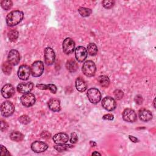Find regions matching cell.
I'll return each mask as SVG.
<instances>
[{"label":"cell","instance_id":"obj_1","mask_svg":"<svg viewBox=\"0 0 156 156\" xmlns=\"http://www.w3.org/2000/svg\"><path fill=\"white\" fill-rule=\"evenodd\" d=\"M23 12L20 10L10 12L6 17V23L9 26H14L19 24L23 18Z\"/></svg>","mask_w":156,"mask_h":156},{"label":"cell","instance_id":"obj_2","mask_svg":"<svg viewBox=\"0 0 156 156\" xmlns=\"http://www.w3.org/2000/svg\"><path fill=\"white\" fill-rule=\"evenodd\" d=\"M82 72L87 77H91L95 74L96 68L94 63L91 60L85 62L82 65Z\"/></svg>","mask_w":156,"mask_h":156},{"label":"cell","instance_id":"obj_3","mask_svg":"<svg viewBox=\"0 0 156 156\" xmlns=\"http://www.w3.org/2000/svg\"><path fill=\"white\" fill-rule=\"evenodd\" d=\"M15 111L13 104L8 101L3 102L1 105V112L4 117H9L11 116Z\"/></svg>","mask_w":156,"mask_h":156},{"label":"cell","instance_id":"obj_4","mask_svg":"<svg viewBox=\"0 0 156 156\" xmlns=\"http://www.w3.org/2000/svg\"><path fill=\"white\" fill-rule=\"evenodd\" d=\"M88 100L93 104L98 103L101 99V94L99 90L95 88H90L87 93Z\"/></svg>","mask_w":156,"mask_h":156},{"label":"cell","instance_id":"obj_5","mask_svg":"<svg viewBox=\"0 0 156 156\" xmlns=\"http://www.w3.org/2000/svg\"><path fill=\"white\" fill-rule=\"evenodd\" d=\"M31 74L34 77L40 76L44 71V63L41 61L34 62L30 68Z\"/></svg>","mask_w":156,"mask_h":156},{"label":"cell","instance_id":"obj_6","mask_svg":"<svg viewBox=\"0 0 156 156\" xmlns=\"http://www.w3.org/2000/svg\"><path fill=\"white\" fill-rule=\"evenodd\" d=\"M22 105L26 107H30L32 106L35 102V97L34 94L27 93L24 94L20 98Z\"/></svg>","mask_w":156,"mask_h":156},{"label":"cell","instance_id":"obj_7","mask_svg":"<svg viewBox=\"0 0 156 156\" xmlns=\"http://www.w3.org/2000/svg\"><path fill=\"white\" fill-rule=\"evenodd\" d=\"M102 106L104 109L108 111H112L115 109L116 103L113 98L110 96H106L102 101Z\"/></svg>","mask_w":156,"mask_h":156},{"label":"cell","instance_id":"obj_8","mask_svg":"<svg viewBox=\"0 0 156 156\" xmlns=\"http://www.w3.org/2000/svg\"><path fill=\"white\" fill-rule=\"evenodd\" d=\"M44 58L45 63L47 65H51L54 63L55 58V54L54 50L49 47L46 48L44 49Z\"/></svg>","mask_w":156,"mask_h":156},{"label":"cell","instance_id":"obj_9","mask_svg":"<svg viewBox=\"0 0 156 156\" xmlns=\"http://www.w3.org/2000/svg\"><path fill=\"white\" fill-rule=\"evenodd\" d=\"M31 73L30 68L26 65H23L20 66L18 70V76L23 80H27Z\"/></svg>","mask_w":156,"mask_h":156},{"label":"cell","instance_id":"obj_10","mask_svg":"<svg viewBox=\"0 0 156 156\" xmlns=\"http://www.w3.org/2000/svg\"><path fill=\"white\" fill-rule=\"evenodd\" d=\"M62 47L63 52L66 54H69L74 50L75 43L71 38H66L63 41Z\"/></svg>","mask_w":156,"mask_h":156},{"label":"cell","instance_id":"obj_11","mask_svg":"<svg viewBox=\"0 0 156 156\" xmlns=\"http://www.w3.org/2000/svg\"><path fill=\"white\" fill-rule=\"evenodd\" d=\"M123 119L129 122H133L136 120V114L131 108H126L122 112Z\"/></svg>","mask_w":156,"mask_h":156},{"label":"cell","instance_id":"obj_12","mask_svg":"<svg viewBox=\"0 0 156 156\" xmlns=\"http://www.w3.org/2000/svg\"><path fill=\"white\" fill-rule=\"evenodd\" d=\"M21 56L19 52L15 49H12L9 51L7 60L12 65H16L20 60Z\"/></svg>","mask_w":156,"mask_h":156},{"label":"cell","instance_id":"obj_13","mask_svg":"<svg viewBox=\"0 0 156 156\" xmlns=\"http://www.w3.org/2000/svg\"><path fill=\"white\" fill-rule=\"evenodd\" d=\"M31 149L37 153L43 152L45 151L48 146L46 143L41 141H35L31 144Z\"/></svg>","mask_w":156,"mask_h":156},{"label":"cell","instance_id":"obj_14","mask_svg":"<svg viewBox=\"0 0 156 156\" xmlns=\"http://www.w3.org/2000/svg\"><path fill=\"white\" fill-rule=\"evenodd\" d=\"M87 51L83 46H78L75 49V57L79 62L84 61L87 57Z\"/></svg>","mask_w":156,"mask_h":156},{"label":"cell","instance_id":"obj_15","mask_svg":"<svg viewBox=\"0 0 156 156\" xmlns=\"http://www.w3.org/2000/svg\"><path fill=\"white\" fill-rule=\"evenodd\" d=\"M34 87V84L31 82H23L18 85L16 89L17 91L20 93H30Z\"/></svg>","mask_w":156,"mask_h":156},{"label":"cell","instance_id":"obj_16","mask_svg":"<svg viewBox=\"0 0 156 156\" xmlns=\"http://www.w3.org/2000/svg\"><path fill=\"white\" fill-rule=\"evenodd\" d=\"M15 94V88L11 84H5L1 88V94L5 98H10Z\"/></svg>","mask_w":156,"mask_h":156},{"label":"cell","instance_id":"obj_17","mask_svg":"<svg viewBox=\"0 0 156 156\" xmlns=\"http://www.w3.org/2000/svg\"><path fill=\"white\" fill-rule=\"evenodd\" d=\"M52 140L56 144L66 143L69 140V136L66 133L60 132L54 135L52 137Z\"/></svg>","mask_w":156,"mask_h":156},{"label":"cell","instance_id":"obj_18","mask_svg":"<svg viewBox=\"0 0 156 156\" xmlns=\"http://www.w3.org/2000/svg\"><path fill=\"white\" fill-rule=\"evenodd\" d=\"M138 116L140 119L144 122H147L152 118V113L146 109L143 108L139 110L138 112Z\"/></svg>","mask_w":156,"mask_h":156},{"label":"cell","instance_id":"obj_19","mask_svg":"<svg viewBox=\"0 0 156 156\" xmlns=\"http://www.w3.org/2000/svg\"><path fill=\"white\" fill-rule=\"evenodd\" d=\"M49 108L53 112H59L60 110V102L57 99H51L48 103Z\"/></svg>","mask_w":156,"mask_h":156},{"label":"cell","instance_id":"obj_20","mask_svg":"<svg viewBox=\"0 0 156 156\" xmlns=\"http://www.w3.org/2000/svg\"><path fill=\"white\" fill-rule=\"evenodd\" d=\"M76 89L80 92L85 91L87 88V85L85 81L81 77H77L75 82Z\"/></svg>","mask_w":156,"mask_h":156},{"label":"cell","instance_id":"obj_21","mask_svg":"<svg viewBox=\"0 0 156 156\" xmlns=\"http://www.w3.org/2000/svg\"><path fill=\"white\" fill-rule=\"evenodd\" d=\"M66 68L69 72L74 73L77 69L78 65L75 60H74L73 59H71L66 62Z\"/></svg>","mask_w":156,"mask_h":156},{"label":"cell","instance_id":"obj_22","mask_svg":"<svg viewBox=\"0 0 156 156\" xmlns=\"http://www.w3.org/2000/svg\"><path fill=\"white\" fill-rule=\"evenodd\" d=\"M36 87L40 90H49L52 93H55L57 91V87L54 84H37Z\"/></svg>","mask_w":156,"mask_h":156},{"label":"cell","instance_id":"obj_23","mask_svg":"<svg viewBox=\"0 0 156 156\" xmlns=\"http://www.w3.org/2000/svg\"><path fill=\"white\" fill-rule=\"evenodd\" d=\"M10 138L14 141H21L24 138V135L18 131H13L10 134Z\"/></svg>","mask_w":156,"mask_h":156},{"label":"cell","instance_id":"obj_24","mask_svg":"<svg viewBox=\"0 0 156 156\" xmlns=\"http://www.w3.org/2000/svg\"><path fill=\"white\" fill-rule=\"evenodd\" d=\"M98 82L100 84V85L102 87H104V88H106L107 87H108V85H110V79L109 78L106 76H100L99 77H98Z\"/></svg>","mask_w":156,"mask_h":156},{"label":"cell","instance_id":"obj_25","mask_svg":"<svg viewBox=\"0 0 156 156\" xmlns=\"http://www.w3.org/2000/svg\"><path fill=\"white\" fill-rule=\"evenodd\" d=\"M54 147L55 148V150H57L58 152H63L65 151L69 148L73 147V146L71 144H66L65 143H62V144H57L56 145L54 146Z\"/></svg>","mask_w":156,"mask_h":156},{"label":"cell","instance_id":"obj_26","mask_svg":"<svg viewBox=\"0 0 156 156\" xmlns=\"http://www.w3.org/2000/svg\"><path fill=\"white\" fill-rule=\"evenodd\" d=\"M87 51L90 55L94 56L98 53V47L94 43H91L87 46Z\"/></svg>","mask_w":156,"mask_h":156},{"label":"cell","instance_id":"obj_27","mask_svg":"<svg viewBox=\"0 0 156 156\" xmlns=\"http://www.w3.org/2000/svg\"><path fill=\"white\" fill-rule=\"evenodd\" d=\"M12 65L7 61L5 62L2 65V70L4 72V73L6 75L10 74L12 72Z\"/></svg>","mask_w":156,"mask_h":156},{"label":"cell","instance_id":"obj_28","mask_svg":"<svg viewBox=\"0 0 156 156\" xmlns=\"http://www.w3.org/2000/svg\"><path fill=\"white\" fill-rule=\"evenodd\" d=\"M79 13L83 17L88 16L92 12L90 9L85 8V7H79L78 9Z\"/></svg>","mask_w":156,"mask_h":156},{"label":"cell","instance_id":"obj_29","mask_svg":"<svg viewBox=\"0 0 156 156\" xmlns=\"http://www.w3.org/2000/svg\"><path fill=\"white\" fill-rule=\"evenodd\" d=\"M7 36L10 41H15L18 37V32L16 30H12L8 32Z\"/></svg>","mask_w":156,"mask_h":156},{"label":"cell","instance_id":"obj_30","mask_svg":"<svg viewBox=\"0 0 156 156\" xmlns=\"http://www.w3.org/2000/svg\"><path fill=\"white\" fill-rule=\"evenodd\" d=\"M12 2L10 0H3L1 2V5L2 8L5 10H9L12 6Z\"/></svg>","mask_w":156,"mask_h":156},{"label":"cell","instance_id":"obj_31","mask_svg":"<svg viewBox=\"0 0 156 156\" xmlns=\"http://www.w3.org/2000/svg\"><path fill=\"white\" fill-rule=\"evenodd\" d=\"M102 5L104 8L105 9H111L112 7H113L115 4V1H110V0H105L102 2Z\"/></svg>","mask_w":156,"mask_h":156},{"label":"cell","instance_id":"obj_32","mask_svg":"<svg viewBox=\"0 0 156 156\" xmlns=\"http://www.w3.org/2000/svg\"><path fill=\"white\" fill-rule=\"evenodd\" d=\"M19 121L23 124H29L30 122V118L27 115H24L21 116L19 118Z\"/></svg>","mask_w":156,"mask_h":156},{"label":"cell","instance_id":"obj_33","mask_svg":"<svg viewBox=\"0 0 156 156\" xmlns=\"http://www.w3.org/2000/svg\"><path fill=\"white\" fill-rule=\"evenodd\" d=\"M114 96H115L116 99L119 100L123 98L124 93L120 90H116L114 91Z\"/></svg>","mask_w":156,"mask_h":156},{"label":"cell","instance_id":"obj_34","mask_svg":"<svg viewBox=\"0 0 156 156\" xmlns=\"http://www.w3.org/2000/svg\"><path fill=\"white\" fill-rule=\"evenodd\" d=\"M8 127H9V125L6 122V121L1 120V130L2 132H5L7 130Z\"/></svg>","mask_w":156,"mask_h":156},{"label":"cell","instance_id":"obj_35","mask_svg":"<svg viewBox=\"0 0 156 156\" xmlns=\"http://www.w3.org/2000/svg\"><path fill=\"white\" fill-rule=\"evenodd\" d=\"M78 140L77 135L75 132H73L71 134V138H70V142L71 143H76Z\"/></svg>","mask_w":156,"mask_h":156},{"label":"cell","instance_id":"obj_36","mask_svg":"<svg viewBox=\"0 0 156 156\" xmlns=\"http://www.w3.org/2000/svg\"><path fill=\"white\" fill-rule=\"evenodd\" d=\"M1 155H10V153L4 146L1 145Z\"/></svg>","mask_w":156,"mask_h":156},{"label":"cell","instance_id":"obj_37","mask_svg":"<svg viewBox=\"0 0 156 156\" xmlns=\"http://www.w3.org/2000/svg\"><path fill=\"white\" fill-rule=\"evenodd\" d=\"M40 135H41V138H43L44 139H49L51 136V133H49V132H48V131L42 132V133H41Z\"/></svg>","mask_w":156,"mask_h":156},{"label":"cell","instance_id":"obj_38","mask_svg":"<svg viewBox=\"0 0 156 156\" xmlns=\"http://www.w3.org/2000/svg\"><path fill=\"white\" fill-rule=\"evenodd\" d=\"M135 101L136 104L140 105L143 103V98L141 95H136L135 98Z\"/></svg>","mask_w":156,"mask_h":156},{"label":"cell","instance_id":"obj_39","mask_svg":"<svg viewBox=\"0 0 156 156\" xmlns=\"http://www.w3.org/2000/svg\"><path fill=\"white\" fill-rule=\"evenodd\" d=\"M103 119L105 120H113L114 118V116L112 114H106L103 116Z\"/></svg>","mask_w":156,"mask_h":156},{"label":"cell","instance_id":"obj_40","mask_svg":"<svg viewBox=\"0 0 156 156\" xmlns=\"http://www.w3.org/2000/svg\"><path fill=\"white\" fill-rule=\"evenodd\" d=\"M129 139L133 143H136V142H138V139L136 138H135V136H131V135H129Z\"/></svg>","mask_w":156,"mask_h":156},{"label":"cell","instance_id":"obj_41","mask_svg":"<svg viewBox=\"0 0 156 156\" xmlns=\"http://www.w3.org/2000/svg\"><path fill=\"white\" fill-rule=\"evenodd\" d=\"M90 145H91L92 147H94V146H96V143L94 141H90Z\"/></svg>","mask_w":156,"mask_h":156},{"label":"cell","instance_id":"obj_42","mask_svg":"<svg viewBox=\"0 0 156 156\" xmlns=\"http://www.w3.org/2000/svg\"><path fill=\"white\" fill-rule=\"evenodd\" d=\"M101 155V154L100 153L98 152H94L92 153V155Z\"/></svg>","mask_w":156,"mask_h":156},{"label":"cell","instance_id":"obj_43","mask_svg":"<svg viewBox=\"0 0 156 156\" xmlns=\"http://www.w3.org/2000/svg\"><path fill=\"white\" fill-rule=\"evenodd\" d=\"M155 99H154V108H155Z\"/></svg>","mask_w":156,"mask_h":156}]
</instances>
